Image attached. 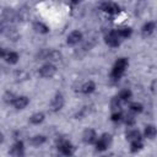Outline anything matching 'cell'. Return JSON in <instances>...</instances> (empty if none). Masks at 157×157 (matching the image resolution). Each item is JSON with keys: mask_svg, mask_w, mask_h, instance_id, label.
<instances>
[{"mask_svg": "<svg viewBox=\"0 0 157 157\" xmlns=\"http://www.w3.org/2000/svg\"><path fill=\"white\" fill-rule=\"evenodd\" d=\"M128 65H129V60H128L126 58H119V59L115 61V64H114V66H113V69H112L110 78L114 80V81L120 80V77L124 75L125 69L128 67Z\"/></svg>", "mask_w": 157, "mask_h": 157, "instance_id": "obj_1", "label": "cell"}, {"mask_svg": "<svg viewBox=\"0 0 157 157\" xmlns=\"http://www.w3.org/2000/svg\"><path fill=\"white\" fill-rule=\"evenodd\" d=\"M112 144V135L110 134H102L99 137H97V141L94 142L97 151H104L107 150Z\"/></svg>", "mask_w": 157, "mask_h": 157, "instance_id": "obj_2", "label": "cell"}, {"mask_svg": "<svg viewBox=\"0 0 157 157\" xmlns=\"http://www.w3.org/2000/svg\"><path fill=\"white\" fill-rule=\"evenodd\" d=\"M55 72H56V66L53 64V63H47V64H44V65H42L40 67H39V70H38V74L42 76V77H44V78H50V77H53L54 75H55Z\"/></svg>", "mask_w": 157, "mask_h": 157, "instance_id": "obj_3", "label": "cell"}, {"mask_svg": "<svg viewBox=\"0 0 157 157\" xmlns=\"http://www.w3.org/2000/svg\"><path fill=\"white\" fill-rule=\"evenodd\" d=\"M64 103H65V101H64L63 94H61V93H56V94L53 97L52 102H50V109H52L53 112H59V110H61V108L64 107Z\"/></svg>", "mask_w": 157, "mask_h": 157, "instance_id": "obj_4", "label": "cell"}, {"mask_svg": "<svg viewBox=\"0 0 157 157\" xmlns=\"http://www.w3.org/2000/svg\"><path fill=\"white\" fill-rule=\"evenodd\" d=\"M58 150L65 156H71L74 153V146L67 140H60L58 144Z\"/></svg>", "mask_w": 157, "mask_h": 157, "instance_id": "obj_5", "label": "cell"}, {"mask_svg": "<svg viewBox=\"0 0 157 157\" xmlns=\"http://www.w3.org/2000/svg\"><path fill=\"white\" fill-rule=\"evenodd\" d=\"M104 40H105V44H108V45L112 47V48L118 47V45L120 44V37H119V34L117 33V31L109 32V33L104 37Z\"/></svg>", "mask_w": 157, "mask_h": 157, "instance_id": "obj_6", "label": "cell"}, {"mask_svg": "<svg viewBox=\"0 0 157 157\" xmlns=\"http://www.w3.org/2000/svg\"><path fill=\"white\" fill-rule=\"evenodd\" d=\"M9 153H10L11 156H13V157H21V156H23V155H25V146H23V142H22V141H16V142L11 146Z\"/></svg>", "mask_w": 157, "mask_h": 157, "instance_id": "obj_7", "label": "cell"}, {"mask_svg": "<svg viewBox=\"0 0 157 157\" xmlns=\"http://www.w3.org/2000/svg\"><path fill=\"white\" fill-rule=\"evenodd\" d=\"M82 38H83V36H82V33L80 31H72L66 37V43L69 45H76L82 40Z\"/></svg>", "mask_w": 157, "mask_h": 157, "instance_id": "obj_8", "label": "cell"}, {"mask_svg": "<svg viewBox=\"0 0 157 157\" xmlns=\"http://www.w3.org/2000/svg\"><path fill=\"white\" fill-rule=\"evenodd\" d=\"M82 140H83V142L85 144H87V145H91V144H94L96 141H97V134H96V131L93 130V129H86L85 131H83V134H82Z\"/></svg>", "mask_w": 157, "mask_h": 157, "instance_id": "obj_9", "label": "cell"}, {"mask_svg": "<svg viewBox=\"0 0 157 157\" xmlns=\"http://www.w3.org/2000/svg\"><path fill=\"white\" fill-rule=\"evenodd\" d=\"M44 60H49L50 63L61 60V53L55 49H45V56Z\"/></svg>", "mask_w": 157, "mask_h": 157, "instance_id": "obj_10", "label": "cell"}, {"mask_svg": "<svg viewBox=\"0 0 157 157\" xmlns=\"http://www.w3.org/2000/svg\"><path fill=\"white\" fill-rule=\"evenodd\" d=\"M28 103H29V99H28V97H26V96H16V98H15V101L12 102V105L16 108V109H25L27 105H28Z\"/></svg>", "mask_w": 157, "mask_h": 157, "instance_id": "obj_11", "label": "cell"}, {"mask_svg": "<svg viewBox=\"0 0 157 157\" xmlns=\"http://www.w3.org/2000/svg\"><path fill=\"white\" fill-rule=\"evenodd\" d=\"M103 10L105 12H108L109 15H117L120 12V7L115 4V2H107L103 5Z\"/></svg>", "mask_w": 157, "mask_h": 157, "instance_id": "obj_12", "label": "cell"}, {"mask_svg": "<svg viewBox=\"0 0 157 157\" xmlns=\"http://www.w3.org/2000/svg\"><path fill=\"white\" fill-rule=\"evenodd\" d=\"M126 140L129 141V142H134V141H139V140H142V137H141V132L139 131V130H136V129H131V130H129L128 132H126Z\"/></svg>", "mask_w": 157, "mask_h": 157, "instance_id": "obj_13", "label": "cell"}, {"mask_svg": "<svg viewBox=\"0 0 157 157\" xmlns=\"http://www.w3.org/2000/svg\"><path fill=\"white\" fill-rule=\"evenodd\" d=\"M44 118H45L44 113H42V112H37V113H33V114L29 117L28 121H29L31 124H33V125H38V124L43 123Z\"/></svg>", "mask_w": 157, "mask_h": 157, "instance_id": "obj_14", "label": "cell"}, {"mask_svg": "<svg viewBox=\"0 0 157 157\" xmlns=\"http://www.w3.org/2000/svg\"><path fill=\"white\" fill-rule=\"evenodd\" d=\"M33 29H34L37 33H40V34H47V33L49 32V27H48L45 23L40 22V21L34 22V25H33Z\"/></svg>", "mask_w": 157, "mask_h": 157, "instance_id": "obj_15", "label": "cell"}, {"mask_svg": "<svg viewBox=\"0 0 157 157\" xmlns=\"http://www.w3.org/2000/svg\"><path fill=\"white\" fill-rule=\"evenodd\" d=\"M155 27H156V25H155V22H151V21H148V22H146L144 26H142V28H141V32H142V36H145V37H147V36H150V34H152L153 33V31H155Z\"/></svg>", "mask_w": 157, "mask_h": 157, "instance_id": "obj_16", "label": "cell"}, {"mask_svg": "<svg viewBox=\"0 0 157 157\" xmlns=\"http://www.w3.org/2000/svg\"><path fill=\"white\" fill-rule=\"evenodd\" d=\"M2 59H5L6 63L13 65V64H16V63L18 61L20 56H18V54H17L16 52H6V54H5V56H4Z\"/></svg>", "mask_w": 157, "mask_h": 157, "instance_id": "obj_17", "label": "cell"}, {"mask_svg": "<svg viewBox=\"0 0 157 157\" xmlns=\"http://www.w3.org/2000/svg\"><path fill=\"white\" fill-rule=\"evenodd\" d=\"M144 135H145V137L152 140V139H155L156 135H157V129L155 128V125H151V124H150V125H146V126H145Z\"/></svg>", "mask_w": 157, "mask_h": 157, "instance_id": "obj_18", "label": "cell"}, {"mask_svg": "<svg viewBox=\"0 0 157 157\" xmlns=\"http://www.w3.org/2000/svg\"><path fill=\"white\" fill-rule=\"evenodd\" d=\"M80 90H81L82 93H85V94H90V93H92V92L96 90V85H94L93 81H87V82H85V83L81 86Z\"/></svg>", "mask_w": 157, "mask_h": 157, "instance_id": "obj_19", "label": "cell"}, {"mask_svg": "<svg viewBox=\"0 0 157 157\" xmlns=\"http://www.w3.org/2000/svg\"><path fill=\"white\" fill-rule=\"evenodd\" d=\"M123 103H124V102L117 96V97L112 98V101H110V109H112L113 112H118V110H120Z\"/></svg>", "mask_w": 157, "mask_h": 157, "instance_id": "obj_20", "label": "cell"}, {"mask_svg": "<svg viewBox=\"0 0 157 157\" xmlns=\"http://www.w3.org/2000/svg\"><path fill=\"white\" fill-rule=\"evenodd\" d=\"M131 96H132V92H131L129 88H124V90H121V91L118 93V97H119L123 102H128V101L131 98Z\"/></svg>", "mask_w": 157, "mask_h": 157, "instance_id": "obj_21", "label": "cell"}, {"mask_svg": "<svg viewBox=\"0 0 157 157\" xmlns=\"http://www.w3.org/2000/svg\"><path fill=\"white\" fill-rule=\"evenodd\" d=\"M47 141V137L44 135H34L32 139H31V144L33 146H40L43 145L44 142Z\"/></svg>", "mask_w": 157, "mask_h": 157, "instance_id": "obj_22", "label": "cell"}, {"mask_svg": "<svg viewBox=\"0 0 157 157\" xmlns=\"http://www.w3.org/2000/svg\"><path fill=\"white\" fill-rule=\"evenodd\" d=\"M117 33L119 34L120 38H129L132 34V29L130 27H121L117 31Z\"/></svg>", "mask_w": 157, "mask_h": 157, "instance_id": "obj_23", "label": "cell"}, {"mask_svg": "<svg viewBox=\"0 0 157 157\" xmlns=\"http://www.w3.org/2000/svg\"><path fill=\"white\" fill-rule=\"evenodd\" d=\"M15 78H16V81L18 82H22V81H26V80H28V74L26 72V71H23V70H17L16 72H15Z\"/></svg>", "mask_w": 157, "mask_h": 157, "instance_id": "obj_24", "label": "cell"}, {"mask_svg": "<svg viewBox=\"0 0 157 157\" xmlns=\"http://www.w3.org/2000/svg\"><path fill=\"white\" fill-rule=\"evenodd\" d=\"M142 147H144L142 140H139V141H134V142H130V151H131V152H139L140 150H142Z\"/></svg>", "mask_w": 157, "mask_h": 157, "instance_id": "obj_25", "label": "cell"}, {"mask_svg": "<svg viewBox=\"0 0 157 157\" xmlns=\"http://www.w3.org/2000/svg\"><path fill=\"white\" fill-rule=\"evenodd\" d=\"M130 110L132 112V113H141L142 110H144V105L141 104V103H139V102H132V103H130Z\"/></svg>", "mask_w": 157, "mask_h": 157, "instance_id": "obj_26", "label": "cell"}, {"mask_svg": "<svg viewBox=\"0 0 157 157\" xmlns=\"http://www.w3.org/2000/svg\"><path fill=\"white\" fill-rule=\"evenodd\" d=\"M2 98H4V102H5V103H7V104H12V102H13V101H15V98H16V96H15L12 92L7 91V92H5V93H4Z\"/></svg>", "mask_w": 157, "mask_h": 157, "instance_id": "obj_27", "label": "cell"}, {"mask_svg": "<svg viewBox=\"0 0 157 157\" xmlns=\"http://www.w3.org/2000/svg\"><path fill=\"white\" fill-rule=\"evenodd\" d=\"M123 120H124V123H125L128 126H132V125L135 124V121H136L134 114H126V115L123 118Z\"/></svg>", "mask_w": 157, "mask_h": 157, "instance_id": "obj_28", "label": "cell"}, {"mask_svg": "<svg viewBox=\"0 0 157 157\" xmlns=\"http://www.w3.org/2000/svg\"><path fill=\"white\" fill-rule=\"evenodd\" d=\"M123 118H124V117H123V114H121L120 110H118V112H113V113H112V117H110L112 121H114V123H117V121H121Z\"/></svg>", "mask_w": 157, "mask_h": 157, "instance_id": "obj_29", "label": "cell"}, {"mask_svg": "<svg viewBox=\"0 0 157 157\" xmlns=\"http://www.w3.org/2000/svg\"><path fill=\"white\" fill-rule=\"evenodd\" d=\"M6 36H7L11 40H17V38H18V33H17L13 28H11V29L9 28V31L6 32Z\"/></svg>", "mask_w": 157, "mask_h": 157, "instance_id": "obj_30", "label": "cell"}, {"mask_svg": "<svg viewBox=\"0 0 157 157\" xmlns=\"http://www.w3.org/2000/svg\"><path fill=\"white\" fill-rule=\"evenodd\" d=\"M71 2H72L74 5H76V4H78V2H81V0H71Z\"/></svg>", "mask_w": 157, "mask_h": 157, "instance_id": "obj_31", "label": "cell"}]
</instances>
